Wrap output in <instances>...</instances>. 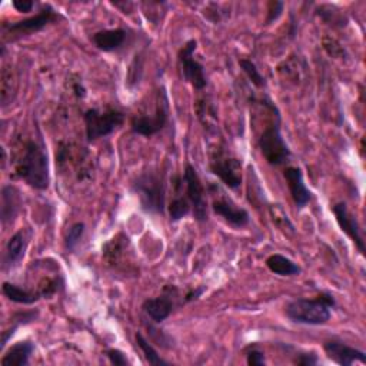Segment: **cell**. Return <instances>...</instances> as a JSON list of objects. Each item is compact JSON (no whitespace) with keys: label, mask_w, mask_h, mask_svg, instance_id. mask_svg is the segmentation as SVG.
Wrapping results in <instances>:
<instances>
[{"label":"cell","mask_w":366,"mask_h":366,"mask_svg":"<svg viewBox=\"0 0 366 366\" xmlns=\"http://www.w3.org/2000/svg\"><path fill=\"white\" fill-rule=\"evenodd\" d=\"M183 182L186 186V198L189 199L193 210V216L198 222L208 221V205L205 201V188L201 178L192 165H186Z\"/></svg>","instance_id":"obj_9"},{"label":"cell","mask_w":366,"mask_h":366,"mask_svg":"<svg viewBox=\"0 0 366 366\" xmlns=\"http://www.w3.org/2000/svg\"><path fill=\"white\" fill-rule=\"evenodd\" d=\"M132 190L139 198L140 208L146 213L162 215L165 212L166 185L163 174L159 170H146L132 183Z\"/></svg>","instance_id":"obj_3"},{"label":"cell","mask_w":366,"mask_h":366,"mask_svg":"<svg viewBox=\"0 0 366 366\" xmlns=\"http://www.w3.org/2000/svg\"><path fill=\"white\" fill-rule=\"evenodd\" d=\"M59 289V281L58 279H51V278H44L39 282V286H38V292L40 294L42 298H52L56 292Z\"/></svg>","instance_id":"obj_29"},{"label":"cell","mask_w":366,"mask_h":366,"mask_svg":"<svg viewBox=\"0 0 366 366\" xmlns=\"http://www.w3.org/2000/svg\"><path fill=\"white\" fill-rule=\"evenodd\" d=\"M62 19H63L62 15L56 12L51 5H44L35 16L17 20L13 23H3V32L6 36L9 35V39L13 42L23 36L38 33L43 31L46 26H49V24L56 23Z\"/></svg>","instance_id":"obj_6"},{"label":"cell","mask_w":366,"mask_h":366,"mask_svg":"<svg viewBox=\"0 0 366 366\" xmlns=\"http://www.w3.org/2000/svg\"><path fill=\"white\" fill-rule=\"evenodd\" d=\"M336 305L335 297L329 292H321V294L313 299L299 298L290 301L285 313L288 318L299 325L309 326H321L331 321L332 318V308Z\"/></svg>","instance_id":"obj_2"},{"label":"cell","mask_w":366,"mask_h":366,"mask_svg":"<svg viewBox=\"0 0 366 366\" xmlns=\"http://www.w3.org/2000/svg\"><path fill=\"white\" fill-rule=\"evenodd\" d=\"M176 292L175 288H165V294L156 298L146 299L142 305L143 312L149 316L151 321L155 324H162L166 321L174 312L175 298L174 294Z\"/></svg>","instance_id":"obj_12"},{"label":"cell","mask_w":366,"mask_h":366,"mask_svg":"<svg viewBox=\"0 0 366 366\" xmlns=\"http://www.w3.org/2000/svg\"><path fill=\"white\" fill-rule=\"evenodd\" d=\"M283 178L288 183L289 192H290V197L294 199L295 205L302 209L305 208L310 199H312V193L310 190L306 188L305 181H303V174L299 167H294V166H289L285 169L283 172Z\"/></svg>","instance_id":"obj_14"},{"label":"cell","mask_w":366,"mask_h":366,"mask_svg":"<svg viewBox=\"0 0 366 366\" xmlns=\"http://www.w3.org/2000/svg\"><path fill=\"white\" fill-rule=\"evenodd\" d=\"M316 15L321 16V19L325 22V23H329V24H338V26H347L348 23V19L344 17V15L340 13L339 10H336L335 8H331V6H321L318 8V12H316Z\"/></svg>","instance_id":"obj_28"},{"label":"cell","mask_w":366,"mask_h":366,"mask_svg":"<svg viewBox=\"0 0 366 366\" xmlns=\"http://www.w3.org/2000/svg\"><path fill=\"white\" fill-rule=\"evenodd\" d=\"M20 209V197L19 190L12 186H3L2 189V222L6 225L8 222H13L17 212Z\"/></svg>","instance_id":"obj_21"},{"label":"cell","mask_w":366,"mask_h":366,"mask_svg":"<svg viewBox=\"0 0 366 366\" xmlns=\"http://www.w3.org/2000/svg\"><path fill=\"white\" fill-rule=\"evenodd\" d=\"M197 47H198L197 40L194 39L188 40L185 46L181 47V51L178 53V63L183 81L188 82L197 92H202L208 86V79L205 75L203 65L194 58Z\"/></svg>","instance_id":"obj_7"},{"label":"cell","mask_w":366,"mask_h":366,"mask_svg":"<svg viewBox=\"0 0 366 366\" xmlns=\"http://www.w3.org/2000/svg\"><path fill=\"white\" fill-rule=\"evenodd\" d=\"M72 90H73V93H75L78 99H83V97L86 96V89L81 81H73L72 82Z\"/></svg>","instance_id":"obj_35"},{"label":"cell","mask_w":366,"mask_h":366,"mask_svg":"<svg viewBox=\"0 0 366 366\" xmlns=\"http://www.w3.org/2000/svg\"><path fill=\"white\" fill-rule=\"evenodd\" d=\"M129 245H131L129 238L125 233L116 235L103 247V249H102L103 251V259L112 266L117 265L120 262V259L125 256V252L128 251Z\"/></svg>","instance_id":"obj_19"},{"label":"cell","mask_w":366,"mask_h":366,"mask_svg":"<svg viewBox=\"0 0 366 366\" xmlns=\"http://www.w3.org/2000/svg\"><path fill=\"white\" fill-rule=\"evenodd\" d=\"M239 66L243 70V73H245V75L248 76V79L252 82V85H255L258 89L266 88V79L260 75L259 69L256 67V65L252 60L240 59Z\"/></svg>","instance_id":"obj_25"},{"label":"cell","mask_w":366,"mask_h":366,"mask_svg":"<svg viewBox=\"0 0 366 366\" xmlns=\"http://www.w3.org/2000/svg\"><path fill=\"white\" fill-rule=\"evenodd\" d=\"M12 5L20 13H29L35 8V2H32V0H13Z\"/></svg>","instance_id":"obj_34"},{"label":"cell","mask_w":366,"mask_h":366,"mask_svg":"<svg viewBox=\"0 0 366 366\" xmlns=\"http://www.w3.org/2000/svg\"><path fill=\"white\" fill-rule=\"evenodd\" d=\"M269 212H271V217H272L274 224H275L279 229H282V231H285V232H286V231H290L292 233L295 232V226H294V224L290 222L289 216L286 215V212L283 210V208H282L281 205H272V206L269 208Z\"/></svg>","instance_id":"obj_27"},{"label":"cell","mask_w":366,"mask_h":366,"mask_svg":"<svg viewBox=\"0 0 366 366\" xmlns=\"http://www.w3.org/2000/svg\"><path fill=\"white\" fill-rule=\"evenodd\" d=\"M86 139L88 142H94L101 138H106L117 131L125 124V113L115 108L88 109L83 115Z\"/></svg>","instance_id":"obj_5"},{"label":"cell","mask_w":366,"mask_h":366,"mask_svg":"<svg viewBox=\"0 0 366 366\" xmlns=\"http://www.w3.org/2000/svg\"><path fill=\"white\" fill-rule=\"evenodd\" d=\"M83 233H85V224L83 222L73 224L67 229L66 236H65V247H66V249L69 252L75 251L78 248V245H79L82 238H83Z\"/></svg>","instance_id":"obj_26"},{"label":"cell","mask_w":366,"mask_h":366,"mask_svg":"<svg viewBox=\"0 0 366 366\" xmlns=\"http://www.w3.org/2000/svg\"><path fill=\"white\" fill-rule=\"evenodd\" d=\"M266 266L272 274L279 275V276H297L302 272L301 266L295 263L294 260H290L289 258L275 253L271 255L266 259Z\"/></svg>","instance_id":"obj_20"},{"label":"cell","mask_w":366,"mask_h":366,"mask_svg":"<svg viewBox=\"0 0 366 366\" xmlns=\"http://www.w3.org/2000/svg\"><path fill=\"white\" fill-rule=\"evenodd\" d=\"M283 8H285L283 2H271L269 6H267V16H266L265 23L271 24V23L276 22L281 17V15H282Z\"/></svg>","instance_id":"obj_31"},{"label":"cell","mask_w":366,"mask_h":366,"mask_svg":"<svg viewBox=\"0 0 366 366\" xmlns=\"http://www.w3.org/2000/svg\"><path fill=\"white\" fill-rule=\"evenodd\" d=\"M135 339H136V344L140 348L142 353L144 355V359L149 362V365H153V366H166V365H169V362L165 360L158 353V351L152 347V344L149 342V340L146 339L140 332H136Z\"/></svg>","instance_id":"obj_23"},{"label":"cell","mask_w":366,"mask_h":366,"mask_svg":"<svg viewBox=\"0 0 366 366\" xmlns=\"http://www.w3.org/2000/svg\"><path fill=\"white\" fill-rule=\"evenodd\" d=\"M294 363L298 366H315L319 363V358L315 352H301L294 359Z\"/></svg>","instance_id":"obj_30"},{"label":"cell","mask_w":366,"mask_h":366,"mask_svg":"<svg viewBox=\"0 0 366 366\" xmlns=\"http://www.w3.org/2000/svg\"><path fill=\"white\" fill-rule=\"evenodd\" d=\"M90 39L99 51L110 53L124 47L128 39V32L125 29H105L93 33Z\"/></svg>","instance_id":"obj_16"},{"label":"cell","mask_w":366,"mask_h":366,"mask_svg":"<svg viewBox=\"0 0 366 366\" xmlns=\"http://www.w3.org/2000/svg\"><path fill=\"white\" fill-rule=\"evenodd\" d=\"M13 175L33 189L46 190L51 185L49 159L43 144L35 139L22 140L13 155Z\"/></svg>","instance_id":"obj_1"},{"label":"cell","mask_w":366,"mask_h":366,"mask_svg":"<svg viewBox=\"0 0 366 366\" xmlns=\"http://www.w3.org/2000/svg\"><path fill=\"white\" fill-rule=\"evenodd\" d=\"M2 292L9 301H12L15 303H20V305H33L39 299H42V297L38 290L35 292V290L24 289V288H20L17 285H13L10 282L3 283Z\"/></svg>","instance_id":"obj_22"},{"label":"cell","mask_w":366,"mask_h":366,"mask_svg":"<svg viewBox=\"0 0 366 366\" xmlns=\"http://www.w3.org/2000/svg\"><path fill=\"white\" fill-rule=\"evenodd\" d=\"M159 101L156 103L153 115H139L135 116L131 122V129L136 135L151 138L165 129L169 119V101L165 88L158 93Z\"/></svg>","instance_id":"obj_8"},{"label":"cell","mask_w":366,"mask_h":366,"mask_svg":"<svg viewBox=\"0 0 366 366\" xmlns=\"http://www.w3.org/2000/svg\"><path fill=\"white\" fill-rule=\"evenodd\" d=\"M28 249V238L24 231L16 232L8 242L6 253H5V265L9 267L17 266L24 258Z\"/></svg>","instance_id":"obj_18"},{"label":"cell","mask_w":366,"mask_h":366,"mask_svg":"<svg viewBox=\"0 0 366 366\" xmlns=\"http://www.w3.org/2000/svg\"><path fill=\"white\" fill-rule=\"evenodd\" d=\"M190 209H192V205H190L188 198L176 197L169 205L170 221H172V222L181 221V219L186 217L190 213Z\"/></svg>","instance_id":"obj_24"},{"label":"cell","mask_w":366,"mask_h":366,"mask_svg":"<svg viewBox=\"0 0 366 366\" xmlns=\"http://www.w3.org/2000/svg\"><path fill=\"white\" fill-rule=\"evenodd\" d=\"M258 144L262 156L271 166H283L290 160L292 152L281 132L279 113L275 115L274 120L263 129Z\"/></svg>","instance_id":"obj_4"},{"label":"cell","mask_w":366,"mask_h":366,"mask_svg":"<svg viewBox=\"0 0 366 366\" xmlns=\"http://www.w3.org/2000/svg\"><path fill=\"white\" fill-rule=\"evenodd\" d=\"M247 363L251 366H263L266 363L265 353L258 348H249L247 352Z\"/></svg>","instance_id":"obj_33"},{"label":"cell","mask_w":366,"mask_h":366,"mask_svg":"<svg viewBox=\"0 0 366 366\" xmlns=\"http://www.w3.org/2000/svg\"><path fill=\"white\" fill-rule=\"evenodd\" d=\"M35 352V344L31 340L15 344L0 360L2 366H28L31 363V356Z\"/></svg>","instance_id":"obj_17"},{"label":"cell","mask_w":366,"mask_h":366,"mask_svg":"<svg viewBox=\"0 0 366 366\" xmlns=\"http://www.w3.org/2000/svg\"><path fill=\"white\" fill-rule=\"evenodd\" d=\"M210 170L229 189H238L242 183V162L236 158L219 152L212 156Z\"/></svg>","instance_id":"obj_10"},{"label":"cell","mask_w":366,"mask_h":366,"mask_svg":"<svg viewBox=\"0 0 366 366\" xmlns=\"http://www.w3.org/2000/svg\"><path fill=\"white\" fill-rule=\"evenodd\" d=\"M324 349L328 358L340 366H351L355 362L366 363V355L363 351L352 348L344 342H338V340H328Z\"/></svg>","instance_id":"obj_15"},{"label":"cell","mask_w":366,"mask_h":366,"mask_svg":"<svg viewBox=\"0 0 366 366\" xmlns=\"http://www.w3.org/2000/svg\"><path fill=\"white\" fill-rule=\"evenodd\" d=\"M332 212L335 215L336 222L344 233H347L351 240L355 243V247L358 251L365 256L366 249H365V240L360 233V226L356 221V217L349 212L348 206L345 202H339L332 206Z\"/></svg>","instance_id":"obj_11"},{"label":"cell","mask_w":366,"mask_h":366,"mask_svg":"<svg viewBox=\"0 0 366 366\" xmlns=\"http://www.w3.org/2000/svg\"><path fill=\"white\" fill-rule=\"evenodd\" d=\"M212 209L216 215L224 217L233 228H245L251 221L248 210L239 208L231 198L222 197L215 199L212 203Z\"/></svg>","instance_id":"obj_13"},{"label":"cell","mask_w":366,"mask_h":366,"mask_svg":"<svg viewBox=\"0 0 366 366\" xmlns=\"http://www.w3.org/2000/svg\"><path fill=\"white\" fill-rule=\"evenodd\" d=\"M205 292V288H197V289H190L186 297H185V302H192V301H197L198 298L202 297V294Z\"/></svg>","instance_id":"obj_36"},{"label":"cell","mask_w":366,"mask_h":366,"mask_svg":"<svg viewBox=\"0 0 366 366\" xmlns=\"http://www.w3.org/2000/svg\"><path fill=\"white\" fill-rule=\"evenodd\" d=\"M106 356L109 359V362L115 366H126L129 365V360L126 358V355L119 351V349H115V348H110L106 351Z\"/></svg>","instance_id":"obj_32"}]
</instances>
